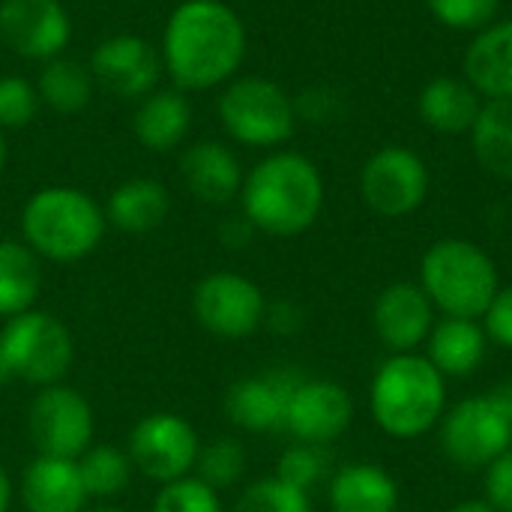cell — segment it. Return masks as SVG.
Returning <instances> with one entry per match:
<instances>
[{
  "mask_svg": "<svg viewBox=\"0 0 512 512\" xmlns=\"http://www.w3.org/2000/svg\"><path fill=\"white\" fill-rule=\"evenodd\" d=\"M246 57L243 18L222 0L180 3L162 33V66L177 90H210Z\"/></svg>",
  "mask_w": 512,
  "mask_h": 512,
  "instance_id": "obj_1",
  "label": "cell"
},
{
  "mask_svg": "<svg viewBox=\"0 0 512 512\" xmlns=\"http://www.w3.org/2000/svg\"><path fill=\"white\" fill-rule=\"evenodd\" d=\"M240 207L255 231L297 237L309 231L324 210V177L303 153H273L243 177Z\"/></svg>",
  "mask_w": 512,
  "mask_h": 512,
  "instance_id": "obj_2",
  "label": "cell"
},
{
  "mask_svg": "<svg viewBox=\"0 0 512 512\" xmlns=\"http://www.w3.org/2000/svg\"><path fill=\"white\" fill-rule=\"evenodd\" d=\"M369 408L384 435L414 441L441 423L447 411V378L420 351L390 354L372 378Z\"/></svg>",
  "mask_w": 512,
  "mask_h": 512,
  "instance_id": "obj_3",
  "label": "cell"
},
{
  "mask_svg": "<svg viewBox=\"0 0 512 512\" xmlns=\"http://www.w3.org/2000/svg\"><path fill=\"white\" fill-rule=\"evenodd\" d=\"M105 210L75 186H42L21 207V240L51 264L93 255L105 237Z\"/></svg>",
  "mask_w": 512,
  "mask_h": 512,
  "instance_id": "obj_4",
  "label": "cell"
},
{
  "mask_svg": "<svg viewBox=\"0 0 512 512\" xmlns=\"http://www.w3.org/2000/svg\"><path fill=\"white\" fill-rule=\"evenodd\" d=\"M420 288L444 318L480 321L501 291V276L483 246L444 237L432 243L420 261Z\"/></svg>",
  "mask_w": 512,
  "mask_h": 512,
  "instance_id": "obj_5",
  "label": "cell"
},
{
  "mask_svg": "<svg viewBox=\"0 0 512 512\" xmlns=\"http://www.w3.org/2000/svg\"><path fill=\"white\" fill-rule=\"evenodd\" d=\"M75 363V336L57 315L27 309L0 324V378L30 387L63 384Z\"/></svg>",
  "mask_w": 512,
  "mask_h": 512,
  "instance_id": "obj_6",
  "label": "cell"
},
{
  "mask_svg": "<svg viewBox=\"0 0 512 512\" xmlns=\"http://www.w3.org/2000/svg\"><path fill=\"white\" fill-rule=\"evenodd\" d=\"M219 117L225 132L246 147H276L294 135V99L270 78H237L219 96Z\"/></svg>",
  "mask_w": 512,
  "mask_h": 512,
  "instance_id": "obj_7",
  "label": "cell"
},
{
  "mask_svg": "<svg viewBox=\"0 0 512 512\" xmlns=\"http://www.w3.org/2000/svg\"><path fill=\"white\" fill-rule=\"evenodd\" d=\"M27 435L36 456L78 459L96 438L93 405L69 384L39 387L27 408Z\"/></svg>",
  "mask_w": 512,
  "mask_h": 512,
  "instance_id": "obj_8",
  "label": "cell"
},
{
  "mask_svg": "<svg viewBox=\"0 0 512 512\" xmlns=\"http://www.w3.org/2000/svg\"><path fill=\"white\" fill-rule=\"evenodd\" d=\"M198 450V429L174 411H153L141 417L126 444L132 468L156 486L189 477L195 471Z\"/></svg>",
  "mask_w": 512,
  "mask_h": 512,
  "instance_id": "obj_9",
  "label": "cell"
},
{
  "mask_svg": "<svg viewBox=\"0 0 512 512\" xmlns=\"http://www.w3.org/2000/svg\"><path fill=\"white\" fill-rule=\"evenodd\" d=\"M192 312L195 321L216 339H249L264 327L267 297L249 276L216 270L195 285Z\"/></svg>",
  "mask_w": 512,
  "mask_h": 512,
  "instance_id": "obj_10",
  "label": "cell"
},
{
  "mask_svg": "<svg viewBox=\"0 0 512 512\" xmlns=\"http://www.w3.org/2000/svg\"><path fill=\"white\" fill-rule=\"evenodd\" d=\"M441 450L462 471H486L512 447V423L489 396H471L444 411Z\"/></svg>",
  "mask_w": 512,
  "mask_h": 512,
  "instance_id": "obj_11",
  "label": "cell"
},
{
  "mask_svg": "<svg viewBox=\"0 0 512 512\" xmlns=\"http://www.w3.org/2000/svg\"><path fill=\"white\" fill-rule=\"evenodd\" d=\"M429 195V168L408 147H384L372 153L360 171L363 204L384 219H402L423 207Z\"/></svg>",
  "mask_w": 512,
  "mask_h": 512,
  "instance_id": "obj_12",
  "label": "cell"
},
{
  "mask_svg": "<svg viewBox=\"0 0 512 512\" xmlns=\"http://www.w3.org/2000/svg\"><path fill=\"white\" fill-rule=\"evenodd\" d=\"M354 423V399L336 381L300 378L288 396L285 432L300 444L324 447L348 432Z\"/></svg>",
  "mask_w": 512,
  "mask_h": 512,
  "instance_id": "obj_13",
  "label": "cell"
},
{
  "mask_svg": "<svg viewBox=\"0 0 512 512\" xmlns=\"http://www.w3.org/2000/svg\"><path fill=\"white\" fill-rule=\"evenodd\" d=\"M72 36L69 12L60 0H0V42L27 60H54Z\"/></svg>",
  "mask_w": 512,
  "mask_h": 512,
  "instance_id": "obj_14",
  "label": "cell"
},
{
  "mask_svg": "<svg viewBox=\"0 0 512 512\" xmlns=\"http://www.w3.org/2000/svg\"><path fill=\"white\" fill-rule=\"evenodd\" d=\"M87 66L102 90L120 99H144L159 84L162 54L144 36L114 33L96 45Z\"/></svg>",
  "mask_w": 512,
  "mask_h": 512,
  "instance_id": "obj_15",
  "label": "cell"
},
{
  "mask_svg": "<svg viewBox=\"0 0 512 512\" xmlns=\"http://www.w3.org/2000/svg\"><path fill=\"white\" fill-rule=\"evenodd\" d=\"M435 306L420 282L387 285L372 306V327L390 354H417L435 327Z\"/></svg>",
  "mask_w": 512,
  "mask_h": 512,
  "instance_id": "obj_16",
  "label": "cell"
},
{
  "mask_svg": "<svg viewBox=\"0 0 512 512\" xmlns=\"http://www.w3.org/2000/svg\"><path fill=\"white\" fill-rule=\"evenodd\" d=\"M300 378L288 372H270V375H252L240 378L225 393V414L228 420L243 432H276L285 426V408L288 396Z\"/></svg>",
  "mask_w": 512,
  "mask_h": 512,
  "instance_id": "obj_17",
  "label": "cell"
},
{
  "mask_svg": "<svg viewBox=\"0 0 512 512\" xmlns=\"http://www.w3.org/2000/svg\"><path fill=\"white\" fill-rule=\"evenodd\" d=\"M24 512H84L90 507L78 474V459L33 456L18 480Z\"/></svg>",
  "mask_w": 512,
  "mask_h": 512,
  "instance_id": "obj_18",
  "label": "cell"
},
{
  "mask_svg": "<svg viewBox=\"0 0 512 512\" xmlns=\"http://www.w3.org/2000/svg\"><path fill=\"white\" fill-rule=\"evenodd\" d=\"M180 177L201 204L225 207L240 198L246 174L231 147L219 141H195L180 156Z\"/></svg>",
  "mask_w": 512,
  "mask_h": 512,
  "instance_id": "obj_19",
  "label": "cell"
},
{
  "mask_svg": "<svg viewBox=\"0 0 512 512\" xmlns=\"http://www.w3.org/2000/svg\"><path fill=\"white\" fill-rule=\"evenodd\" d=\"M489 351V336L480 321L468 318H441L435 321L426 339V360L444 378H471Z\"/></svg>",
  "mask_w": 512,
  "mask_h": 512,
  "instance_id": "obj_20",
  "label": "cell"
},
{
  "mask_svg": "<svg viewBox=\"0 0 512 512\" xmlns=\"http://www.w3.org/2000/svg\"><path fill=\"white\" fill-rule=\"evenodd\" d=\"M465 81L486 99H512V21L477 33L465 51Z\"/></svg>",
  "mask_w": 512,
  "mask_h": 512,
  "instance_id": "obj_21",
  "label": "cell"
},
{
  "mask_svg": "<svg viewBox=\"0 0 512 512\" xmlns=\"http://www.w3.org/2000/svg\"><path fill=\"white\" fill-rule=\"evenodd\" d=\"M327 501L333 512H396L399 486L381 465L351 462L333 474Z\"/></svg>",
  "mask_w": 512,
  "mask_h": 512,
  "instance_id": "obj_22",
  "label": "cell"
},
{
  "mask_svg": "<svg viewBox=\"0 0 512 512\" xmlns=\"http://www.w3.org/2000/svg\"><path fill=\"white\" fill-rule=\"evenodd\" d=\"M192 126V105L177 87H156L147 93L132 117V132L141 147L168 153L174 150Z\"/></svg>",
  "mask_w": 512,
  "mask_h": 512,
  "instance_id": "obj_23",
  "label": "cell"
},
{
  "mask_svg": "<svg viewBox=\"0 0 512 512\" xmlns=\"http://www.w3.org/2000/svg\"><path fill=\"white\" fill-rule=\"evenodd\" d=\"M102 210L111 228L123 234H150L168 219L171 195L153 177H132L108 195Z\"/></svg>",
  "mask_w": 512,
  "mask_h": 512,
  "instance_id": "obj_24",
  "label": "cell"
},
{
  "mask_svg": "<svg viewBox=\"0 0 512 512\" xmlns=\"http://www.w3.org/2000/svg\"><path fill=\"white\" fill-rule=\"evenodd\" d=\"M480 108H483L480 93L468 81L450 78V75L432 78L420 90V99H417L420 120L441 135L471 132L480 117Z\"/></svg>",
  "mask_w": 512,
  "mask_h": 512,
  "instance_id": "obj_25",
  "label": "cell"
},
{
  "mask_svg": "<svg viewBox=\"0 0 512 512\" xmlns=\"http://www.w3.org/2000/svg\"><path fill=\"white\" fill-rule=\"evenodd\" d=\"M42 291V258L24 240H0V318L36 309Z\"/></svg>",
  "mask_w": 512,
  "mask_h": 512,
  "instance_id": "obj_26",
  "label": "cell"
},
{
  "mask_svg": "<svg viewBox=\"0 0 512 512\" xmlns=\"http://www.w3.org/2000/svg\"><path fill=\"white\" fill-rule=\"evenodd\" d=\"M474 156L498 180H512V99H489L471 129Z\"/></svg>",
  "mask_w": 512,
  "mask_h": 512,
  "instance_id": "obj_27",
  "label": "cell"
},
{
  "mask_svg": "<svg viewBox=\"0 0 512 512\" xmlns=\"http://www.w3.org/2000/svg\"><path fill=\"white\" fill-rule=\"evenodd\" d=\"M93 84L96 81H93L90 66L60 54L42 66L39 81H36V93H39V102L54 108L57 114H78L90 105Z\"/></svg>",
  "mask_w": 512,
  "mask_h": 512,
  "instance_id": "obj_28",
  "label": "cell"
},
{
  "mask_svg": "<svg viewBox=\"0 0 512 512\" xmlns=\"http://www.w3.org/2000/svg\"><path fill=\"white\" fill-rule=\"evenodd\" d=\"M129 453L114 444H90L78 456V474L90 501H114L129 489L132 480Z\"/></svg>",
  "mask_w": 512,
  "mask_h": 512,
  "instance_id": "obj_29",
  "label": "cell"
},
{
  "mask_svg": "<svg viewBox=\"0 0 512 512\" xmlns=\"http://www.w3.org/2000/svg\"><path fill=\"white\" fill-rule=\"evenodd\" d=\"M192 474L216 492L234 489L246 474V447L231 435L213 438L210 444H201Z\"/></svg>",
  "mask_w": 512,
  "mask_h": 512,
  "instance_id": "obj_30",
  "label": "cell"
},
{
  "mask_svg": "<svg viewBox=\"0 0 512 512\" xmlns=\"http://www.w3.org/2000/svg\"><path fill=\"white\" fill-rule=\"evenodd\" d=\"M231 512H312V507L306 492L282 483L279 477H264L240 492Z\"/></svg>",
  "mask_w": 512,
  "mask_h": 512,
  "instance_id": "obj_31",
  "label": "cell"
},
{
  "mask_svg": "<svg viewBox=\"0 0 512 512\" xmlns=\"http://www.w3.org/2000/svg\"><path fill=\"white\" fill-rule=\"evenodd\" d=\"M150 512H225L216 489L201 483L195 474L159 486Z\"/></svg>",
  "mask_w": 512,
  "mask_h": 512,
  "instance_id": "obj_32",
  "label": "cell"
},
{
  "mask_svg": "<svg viewBox=\"0 0 512 512\" xmlns=\"http://www.w3.org/2000/svg\"><path fill=\"white\" fill-rule=\"evenodd\" d=\"M327 474V456H324V447H315V444H300L294 441L282 456H279V465H276V474L282 483L300 489L309 495V489H315Z\"/></svg>",
  "mask_w": 512,
  "mask_h": 512,
  "instance_id": "obj_33",
  "label": "cell"
},
{
  "mask_svg": "<svg viewBox=\"0 0 512 512\" xmlns=\"http://www.w3.org/2000/svg\"><path fill=\"white\" fill-rule=\"evenodd\" d=\"M39 93L36 84L18 75L0 78V129H21L30 126L39 111Z\"/></svg>",
  "mask_w": 512,
  "mask_h": 512,
  "instance_id": "obj_34",
  "label": "cell"
},
{
  "mask_svg": "<svg viewBox=\"0 0 512 512\" xmlns=\"http://www.w3.org/2000/svg\"><path fill=\"white\" fill-rule=\"evenodd\" d=\"M432 15L450 30H483L492 24L501 0H426Z\"/></svg>",
  "mask_w": 512,
  "mask_h": 512,
  "instance_id": "obj_35",
  "label": "cell"
},
{
  "mask_svg": "<svg viewBox=\"0 0 512 512\" xmlns=\"http://www.w3.org/2000/svg\"><path fill=\"white\" fill-rule=\"evenodd\" d=\"M486 501L498 512H512V447L504 450L486 471H483Z\"/></svg>",
  "mask_w": 512,
  "mask_h": 512,
  "instance_id": "obj_36",
  "label": "cell"
},
{
  "mask_svg": "<svg viewBox=\"0 0 512 512\" xmlns=\"http://www.w3.org/2000/svg\"><path fill=\"white\" fill-rule=\"evenodd\" d=\"M480 324H483L489 342L512 351V285L495 294V300L486 309V315L480 318Z\"/></svg>",
  "mask_w": 512,
  "mask_h": 512,
  "instance_id": "obj_37",
  "label": "cell"
},
{
  "mask_svg": "<svg viewBox=\"0 0 512 512\" xmlns=\"http://www.w3.org/2000/svg\"><path fill=\"white\" fill-rule=\"evenodd\" d=\"M264 327H270L273 333H282V336H291L303 327V312L288 303V300H279V303H267V315H264Z\"/></svg>",
  "mask_w": 512,
  "mask_h": 512,
  "instance_id": "obj_38",
  "label": "cell"
},
{
  "mask_svg": "<svg viewBox=\"0 0 512 512\" xmlns=\"http://www.w3.org/2000/svg\"><path fill=\"white\" fill-rule=\"evenodd\" d=\"M252 234H255V228H252V222H249L243 213L225 219L222 228H219V237H222V243H225L228 249H243V246L252 240Z\"/></svg>",
  "mask_w": 512,
  "mask_h": 512,
  "instance_id": "obj_39",
  "label": "cell"
},
{
  "mask_svg": "<svg viewBox=\"0 0 512 512\" xmlns=\"http://www.w3.org/2000/svg\"><path fill=\"white\" fill-rule=\"evenodd\" d=\"M486 396L498 405V411L512 423V378H504V381H501L498 387H492Z\"/></svg>",
  "mask_w": 512,
  "mask_h": 512,
  "instance_id": "obj_40",
  "label": "cell"
},
{
  "mask_svg": "<svg viewBox=\"0 0 512 512\" xmlns=\"http://www.w3.org/2000/svg\"><path fill=\"white\" fill-rule=\"evenodd\" d=\"M447 512H498L486 498H468V501H459L453 504Z\"/></svg>",
  "mask_w": 512,
  "mask_h": 512,
  "instance_id": "obj_41",
  "label": "cell"
},
{
  "mask_svg": "<svg viewBox=\"0 0 512 512\" xmlns=\"http://www.w3.org/2000/svg\"><path fill=\"white\" fill-rule=\"evenodd\" d=\"M12 495H15L12 480H9L6 468L0 465V512H9V507H12Z\"/></svg>",
  "mask_w": 512,
  "mask_h": 512,
  "instance_id": "obj_42",
  "label": "cell"
},
{
  "mask_svg": "<svg viewBox=\"0 0 512 512\" xmlns=\"http://www.w3.org/2000/svg\"><path fill=\"white\" fill-rule=\"evenodd\" d=\"M3 168H6V138H3V129H0V177H3Z\"/></svg>",
  "mask_w": 512,
  "mask_h": 512,
  "instance_id": "obj_43",
  "label": "cell"
},
{
  "mask_svg": "<svg viewBox=\"0 0 512 512\" xmlns=\"http://www.w3.org/2000/svg\"><path fill=\"white\" fill-rule=\"evenodd\" d=\"M84 512H126V510H120V507H111V504H96V507H87Z\"/></svg>",
  "mask_w": 512,
  "mask_h": 512,
  "instance_id": "obj_44",
  "label": "cell"
}]
</instances>
